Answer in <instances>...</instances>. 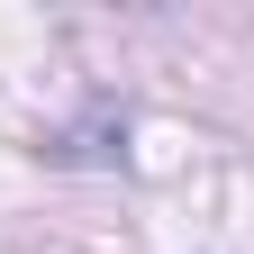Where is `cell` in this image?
Listing matches in <instances>:
<instances>
[]
</instances>
